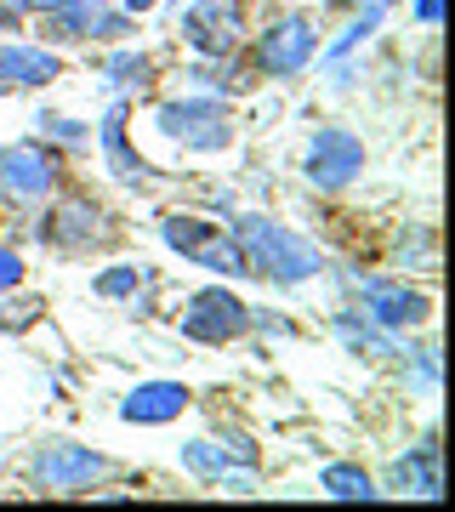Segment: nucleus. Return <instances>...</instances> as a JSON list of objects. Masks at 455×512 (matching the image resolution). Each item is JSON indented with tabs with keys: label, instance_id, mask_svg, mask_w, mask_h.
I'll return each instance as SVG.
<instances>
[{
	"label": "nucleus",
	"instance_id": "nucleus-1",
	"mask_svg": "<svg viewBox=\"0 0 455 512\" xmlns=\"http://www.w3.org/2000/svg\"><path fill=\"white\" fill-rule=\"evenodd\" d=\"M228 234H234L239 256H245V268H251L256 279L279 285V291L308 285V279L325 274V256H319V245H313V239H302L296 228H285V222L262 217V211L234 217V228H228Z\"/></svg>",
	"mask_w": 455,
	"mask_h": 512
},
{
	"label": "nucleus",
	"instance_id": "nucleus-2",
	"mask_svg": "<svg viewBox=\"0 0 455 512\" xmlns=\"http://www.w3.org/2000/svg\"><path fill=\"white\" fill-rule=\"evenodd\" d=\"M35 239L57 256H91V251H103V245H114V217L103 200L57 188L52 200H46V217L35 222Z\"/></svg>",
	"mask_w": 455,
	"mask_h": 512
},
{
	"label": "nucleus",
	"instance_id": "nucleus-3",
	"mask_svg": "<svg viewBox=\"0 0 455 512\" xmlns=\"http://www.w3.org/2000/svg\"><path fill=\"white\" fill-rule=\"evenodd\" d=\"M251 40V69L256 80H296V74L308 69L313 57H319V18L313 12H279V18H268Z\"/></svg>",
	"mask_w": 455,
	"mask_h": 512
},
{
	"label": "nucleus",
	"instance_id": "nucleus-4",
	"mask_svg": "<svg viewBox=\"0 0 455 512\" xmlns=\"http://www.w3.org/2000/svg\"><path fill=\"white\" fill-rule=\"evenodd\" d=\"M154 131L165 143L188 148V154H222L234 143V109L222 97L200 92V97H171L154 109Z\"/></svg>",
	"mask_w": 455,
	"mask_h": 512
},
{
	"label": "nucleus",
	"instance_id": "nucleus-5",
	"mask_svg": "<svg viewBox=\"0 0 455 512\" xmlns=\"http://www.w3.org/2000/svg\"><path fill=\"white\" fill-rule=\"evenodd\" d=\"M63 188V148H52L46 137H23V143L0 148V200L35 211Z\"/></svg>",
	"mask_w": 455,
	"mask_h": 512
},
{
	"label": "nucleus",
	"instance_id": "nucleus-6",
	"mask_svg": "<svg viewBox=\"0 0 455 512\" xmlns=\"http://www.w3.org/2000/svg\"><path fill=\"white\" fill-rule=\"evenodd\" d=\"M109 473H114V461L103 456V450L74 444V439H46L35 456H29V478H35L40 490H52V495H80Z\"/></svg>",
	"mask_w": 455,
	"mask_h": 512
},
{
	"label": "nucleus",
	"instance_id": "nucleus-7",
	"mask_svg": "<svg viewBox=\"0 0 455 512\" xmlns=\"http://www.w3.org/2000/svg\"><path fill=\"white\" fill-rule=\"evenodd\" d=\"M182 336L188 342H205V348H228L239 342L245 330H251V302L228 285H205V291L188 296V308H182Z\"/></svg>",
	"mask_w": 455,
	"mask_h": 512
},
{
	"label": "nucleus",
	"instance_id": "nucleus-8",
	"mask_svg": "<svg viewBox=\"0 0 455 512\" xmlns=\"http://www.w3.org/2000/svg\"><path fill=\"white\" fill-rule=\"evenodd\" d=\"M364 171V137L347 126H319L308 137V154H302V177H308L319 194H342L347 183H359Z\"/></svg>",
	"mask_w": 455,
	"mask_h": 512
},
{
	"label": "nucleus",
	"instance_id": "nucleus-9",
	"mask_svg": "<svg viewBox=\"0 0 455 512\" xmlns=\"http://www.w3.org/2000/svg\"><path fill=\"white\" fill-rule=\"evenodd\" d=\"M251 18H245V0H194L182 12V40L194 46V57H228L245 52Z\"/></svg>",
	"mask_w": 455,
	"mask_h": 512
},
{
	"label": "nucleus",
	"instance_id": "nucleus-10",
	"mask_svg": "<svg viewBox=\"0 0 455 512\" xmlns=\"http://www.w3.org/2000/svg\"><path fill=\"white\" fill-rule=\"evenodd\" d=\"M359 285V313L376 319L382 330H416L433 319V296L416 291L410 279H387V274H370V279H353Z\"/></svg>",
	"mask_w": 455,
	"mask_h": 512
},
{
	"label": "nucleus",
	"instance_id": "nucleus-11",
	"mask_svg": "<svg viewBox=\"0 0 455 512\" xmlns=\"http://www.w3.org/2000/svg\"><path fill=\"white\" fill-rule=\"evenodd\" d=\"M63 74L57 46H29V40H0V86L6 92H40Z\"/></svg>",
	"mask_w": 455,
	"mask_h": 512
},
{
	"label": "nucleus",
	"instance_id": "nucleus-12",
	"mask_svg": "<svg viewBox=\"0 0 455 512\" xmlns=\"http://www.w3.org/2000/svg\"><path fill=\"white\" fill-rule=\"evenodd\" d=\"M131 109L126 103H114L109 114H103V126H97V148H103V165H109L114 177H120V183H131V188H148L154 183V165L143 160V154H137V148H131Z\"/></svg>",
	"mask_w": 455,
	"mask_h": 512
},
{
	"label": "nucleus",
	"instance_id": "nucleus-13",
	"mask_svg": "<svg viewBox=\"0 0 455 512\" xmlns=\"http://www.w3.org/2000/svg\"><path fill=\"white\" fill-rule=\"evenodd\" d=\"M188 404H194V393L182 382H137L126 399H120V421H131V427H165V421H177Z\"/></svg>",
	"mask_w": 455,
	"mask_h": 512
},
{
	"label": "nucleus",
	"instance_id": "nucleus-14",
	"mask_svg": "<svg viewBox=\"0 0 455 512\" xmlns=\"http://www.w3.org/2000/svg\"><path fill=\"white\" fill-rule=\"evenodd\" d=\"M387 484H393V490H404V495H421V501L444 495V450H438L433 433H427L421 444H410V456L393 461Z\"/></svg>",
	"mask_w": 455,
	"mask_h": 512
},
{
	"label": "nucleus",
	"instance_id": "nucleus-15",
	"mask_svg": "<svg viewBox=\"0 0 455 512\" xmlns=\"http://www.w3.org/2000/svg\"><path fill=\"white\" fill-rule=\"evenodd\" d=\"M97 12H103V0H63L52 12H40L35 18L40 46H80V40H97Z\"/></svg>",
	"mask_w": 455,
	"mask_h": 512
},
{
	"label": "nucleus",
	"instance_id": "nucleus-16",
	"mask_svg": "<svg viewBox=\"0 0 455 512\" xmlns=\"http://www.w3.org/2000/svg\"><path fill=\"white\" fill-rule=\"evenodd\" d=\"M188 80L205 86L211 97H239V92H251L256 86V69H251V57L228 52V57H200V63L188 69Z\"/></svg>",
	"mask_w": 455,
	"mask_h": 512
},
{
	"label": "nucleus",
	"instance_id": "nucleus-17",
	"mask_svg": "<svg viewBox=\"0 0 455 512\" xmlns=\"http://www.w3.org/2000/svg\"><path fill=\"white\" fill-rule=\"evenodd\" d=\"M336 336L347 342V353H370V359H393L399 348V330H382L376 319H364L359 308H342L336 313Z\"/></svg>",
	"mask_w": 455,
	"mask_h": 512
},
{
	"label": "nucleus",
	"instance_id": "nucleus-18",
	"mask_svg": "<svg viewBox=\"0 0 455 512\" xmlns=\"http://www.w3.org/2000/svg\"><path fill=\"white\" fill-rule=\"evenodd\" d=\"M182 467H188L194 478H205V484H228V490H239V495L251 490V478L234 473V461L222 456L217 439H188L182 444Z\"/></svg>",
	"mask_w": 455,
	"mask_h": 512
},
{
	"label": "nucleus",
	"instance_id": "nucleus-19",
	"mask_svg": "<svg viewBox=\"0 0 455 512\" xmlns=\"http://www.w3.org/2000/svg\"><path fill=\"white\" fill-rule=\"evenodd\" d=\"M319 490L330 495V501H376V478L364 473V467H353V461H330L325 473H319Z\"/></svg>",
	"mask_w": 455,
	"mask_h": 512
},
{
	"label": "nucleus",
	"instance_id": "nucleus-20",
	"mask_svg": "<svg viewBox=\"0 0 455 512\" xmlns=\"http://www.w3.org/2000/svg\"><path fill=\"white\" fill-rule=\"evenodd\" d=\"M188 262H200V268H211V274H228V279H251V268H245V256H239V245H234V234L228 228H211L205 234V245Z\"/></svg>",
	"mask_w": 455,
	"mask_h": 512
},
{
	"label": "nucleus",
	"instance_id": "nucleus-21",
	"mask_svg": "<svg viewBox=\"0 0 455 512\" xmlns=\"http://www.w3.org/2000/svg\"><path fill=\"white\" fill-rule=\"evenodd\" d=\"M211 228H217V222L188 217V211H171V217L160 222V239H165V245H171V251L182 256V262H188V256H194V251L205 245V234H211Z\"/></svg>",
	"mask_w": 455,
	"mask_h": 512
},
{
	"label": "nucleus",
	"instance_id": "nucleus-22",
	"mask_svg": "<svg viewBox=\"0 0 455 512\" xmlns=\"http://www.w3.org/2000/svg\"><path fill=\"white\" fill-rule=\"evenodd\" d=\"M143 285H148V274L137 262H114V268H103V274L91 279V291L103 296V302H137Z\"/></svg>",
	"mask_w": 455,
	"mask_h": 512
},
{
	"label": "nucleus",
	"instance_id": "nucleus-23",
	"mask_svg": "<svg viewBox=\"0 0 455 512\" xmlns=\"http://www.w3.org/2000/svg\"><path fill=\"white\" fill-rule=\"evenodd\" d=\"M109 86H120V92H137V86H148L154 80V57L148 52H131V46H120V52L109 57Z\"/></svg>",
	"mask_w": 455,
	"mask_h": 512
},
{
	"label": "nucleus",
	"instance_id": "nucleus-24",
	"mask_svg": "<svg viewBox=\"0 0 455 512\" xmlns=\"http://www.w3.org/2000/svg\"><path fill=\"white\" fill-rule=\"evenodd\" d=\"M382 12H387V6H364V12H353V23H347L342 35L330 40L325 63H342L347 52H359V40H364V35H376V23H382Z\"/></svg>",
	"mask_w": 455,
	"mask_h": 512
},
{
	"label": "nucleus",
	"instance_id": "nucleus-25",
	"mask_svg": "<svg viewBox=\"0 0 455 512\" xmlns=\"http://www.w3.org/2000/svg\"><path fill=\"white\" fill-rule=\"evenodd\" d=\"M40 313H46V302H40V296L0 291V330H6V336H23L29 325H40Z\"/></svg>",
	"mask_w": 455,
	"mask_h": 512
},
{
	"label": "nucleus",
	"instance_id": "nucleus-26",
	"mask_svg": "<svg viewBox=\"0 0 455 512\" xmlns=\"http://www.w3.org/2000/svg\"><path fill=\"white\" fill-rule=\"evenodd\" d=\"M35 126H40V137H46L52 148H86L91 143V126L86 120H69V114H40Z\"/></svg>",
	"mask_w": 455,
	"mask_h": 512
},
{
	"label": "nucleus",
	"instance_id": "nucleus-27",
	"mask_svg": "<svg viewBox=\"0 0 455 512\" xmlns=\"http://www.w3.org/2000/svg\"><path fill=\"white\" fill-rule=\"evenodd\" d=\"M399 262L404 268H438V245H433V228H404L399 234Z\"/></svg>",
	"mask_w": 455,
	"mask_h": 512
},
{
	"label": "nucleus",
	"instance_id": "nucleus-28",
	"mask_svg": "<svg viewBox=\"0 0 455 512\" xmlns=\"http://www.w3.org/2000/svg\"><path fill=\"white\" fill-rule=\"evenodd\" d=\"M23 274H29V268H23V256L12 251V245H0V291H18Z\"/></svg>",
	"mask_w": 455,
	"mask_h": 512
},
{
	"label": "nucleus",
	"instance_id": "nucleus-29",
	"mask_svg": "<svg viewBox=\"0 0 455 512\" xmlns=\"http://www.w3.org/2000/svg\"><path fill=\"white\" fill-rule=\"evenodd\" d=\"M251 330H268V336H296V325L285 319V313H256V308H251Z\"/></svg>",
	"mask_w": 455,
	"mask_h": 512
},
{
	"label": "nucleus",
	"instance_id": "nucleus-30",
	"mask_svg": "<svg viewBox=\"0 0 455 512\" xmlns=\"http://www.w3.org/2000/svg\"><path fill=\"white\" fill-rule=\"evenodd\" d=\"M416 23L438 29V23H444V0H416Z\"/></svg>",
	"mask_w": 455,
	"mask_h": 512
},
{
	"label": "nucleus",
	"instance_id": "nucleus-31",
	"mask_svg": "<svg viewBox=\"0 0 455 512\" xmlns=\"http://www.w3.org/2000/svg\"><path fill=\"white\" fill-rule=\"evenodd\" d=\"M0 29H6V35H18L23 29V6L18 0H0Z\"/></svg>",
	"mask_w": 455,
	"mask_h": 512
},
{
	"label": "nucleus",
	"instance_id": "nucleus-32",
	"mask_svg": "<svg viewBox=\"0 0 455 512\" xmlns=\"http://www.w3.org/2000/svg\"><path fill=\"white\" fill-rule=\"evenodd\" d=\"M364 6H382V0H325V12H364Z\"/></svg>",
	"mask_w": 455,
	"mask_h": 512
},
{
	"label": "nucleus",
	"instance_id": "nucleus-33",
	"mask_svg": "<svg viewBox=\"0 0 455 512\" xmlns=\"http://www.w3.org/2000/svg\"><path fill=\"white\" fill-rule=\"evenodd\" d=\"M23 18H40V12H52V6H63V0H18Z\"/></svg>",
	"mask_w": 455,
	"mask_h": 512
},
{
	"label": "nucleus",
	"instance_id": "nucleus-34",
	"mask_svg": "<svg viewBox=\"0 0 455 512\" xmlns=\"http://www.w3.org/2000/svg\"><path fill=\"white\" fill-rule=\"evenodd\" d=\"M382 6H399V0H382Z\"/></svg>",
	"mask_w": 455,
	"mask_h": 512
},
{
	"label": "nucleus",
	"instance_id": "nucleus-35",
	"mask_svg": "<svg viewBox=\"0 0 455 512\" xmlns=\"http://www.w3.org/2000/svg\"><path fill=\"white\" fill-rule=\"evenodd\" d=\"M0 97H6V86H0Z\"/></svg>",
	"mask_w": 455,
	"mask_h": 512
}]
</instances>
